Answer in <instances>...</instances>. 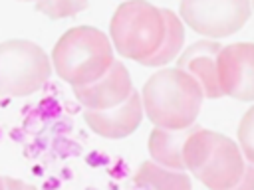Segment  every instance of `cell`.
I'll return each instance as SVG.
<instances>
[{
    "label": "cell",
    "instance_id": "11",
    "mask_svg": "<svg viewBox=\"0 0 254 190\" xmlns=\"http://www.w3.org/2000/svg\"><path fill=\"white\" fill-rule=\"evenodd\" d=\"M200 125H192L189 129H181V131H173V129H163V127H155L149 135V154L155 162L173 168V170H187L185 164V156H183V148L187 139L190 137V133L194 129H198Z\"/></svg>",
    "mask_w": 254,
    "mask_h": 190
},
{
    "label": "cell",
    "instance_id": "16",
    "mask_svg": "<svg viewBox=\"0 0 254 190\" xmlns=\"http://www.w3.org/2000/svg\"><path fill=\"white\" fill-rule=\"evenodd\" d=\"M230 190H254V162L246 160V168H244V174H242L240 182Z\"/></svg>",
    "mask_w": 254,
    "mask_h": 190
},
{
    "label": "cell",
    "instance_id": "6",
    "mask_svg": "<svg viewBox=\"0 0 254 190\" xmlns=\"http://www.w3.org/2000/svg\"><path fill=\"white\" fill-rule=\"evenodd\" d=\"M250 0H181L179 14L190 30L210 40L242 30L250 18Z\"/></svg>",
    "mask_w": 254,
    "mask_h": 190
},
{
    "label": "cell",
    "instance_id": "9",
    "mask_svg": "<svg viewBox=\"0 0 254 190\" xmlns=\"http://www.w3.org/2000/svg\"><path fill=\"white\" fill-rule=\"evenodd\" d=\"M143 99L141 93L133 91L127 101H123L117 107L105 109V111H95V109H85L83 119L89 125V129L105 139H125L131 133L137 131L143 119Z\"/></svg>",
    "mask_w": 254,
    "mask_h": 190
},
{
    "label": "cell",
    "instance_id": "18",
    "mask_svg": "<svg viewBox=\"0 0 254 190\" xmlns=\"http://www.w3.org/2000/svg\"><path fill=\"white\" fill-rule=\"evenodd\" d=\"M0 190H6V186H4V178H0Z\"/></svg>",
    "mask_w": 254,
    "mask_h": 190
},
{
    "label": "cell",
    "instance_id": "5",
    "mask_svg": "<svg viewBox=\"0 0 254 190\" xmlns=\"http://www.w3.org/2000/svg\"><path fill=\"white\" fill-rule=\"evenodd\" d=\"M48 53L30 40H6L0 44V95L26 97L50 79Z\"/></svg>",
    "mask_w": 254,
    "mask_h": 190
},
{
    "label": "cell",
    "instance_id": "15",
    "mask_svg": "<svg viewBox=\"0 0 254 190\" xmlns=\"http://www.w3.org/2000/svg\"><path fill=\"white\" fill-rule=\"evenodd\" d=\"M238 144L248 162H254V105L246 109L238 123Z\"/></svg>",
    "mask_w": 254,
    "mask_h": 190
},
{
    "label": "cell",
    "instance_id": "8",
    "mask_svg": "<svg viewBox=\"0 0 254 190\" xmlns=\"http://www.w3.org/2000/svg\"><path fill=\"white\" fill-rule=\"evenodd\" d=\"M133 81L127 71V67L121 61H113V65L107 69L103 77L89 85H77L73 87L75 99L85 107V109H95V111H105L111 107L121 105L123 101L129 99L133 93Z\"/></svg>",
    "mask_w": 254,
    "mask_h": 190
},
{
    "label": "cell",
    "instance_id": "13",
    "mask_svg": "<svg viewBox=\"0 0 254 190\" xmlns=\"http://www.w3.org/2000/svg\"><path fill=\"white\" fill-rule=\"evenodd\" d=\"M163 14H165V22H167V32H165V40L161 44V48L149 57L143 61V65H149V67H159V65H165L169 61H173L181 49H183V42H185V28H183V20L181 16H177L173 10L169 8H163Z\"/></svg>",
    "mask_w": 254,
    "mask_h": 190
},
{
    "label": "cell",
    "instance_id": "7",
    "mask_svg": "<svg viewBox=\"0 0 254 190\" xmlns=\"http://www.w3.org/2000/svg\"><path fill=\"white\" fill-rule=\"evenodd\" d=\"M216 69L222 95L238 101H254V42L222 46Z\"/></svg>",
    "mask_w": 254,
    "mask_h": 190
},
{
    "label": "cell",
    "instance_id": "2",
    "mask_svg": "<svg viewBox=\"0 0 254 190\" xmlns=\"http://www.w3.org/2000/svg\"><path fill=\"white\" fill-rule=\"evenodd\" d=\"M183 156L187 170L208 190L234 188L246 168V156L236 141L202 127L190 133Z\"/></svg>",
    "mask_w": 254,
    "mask_h": 190
},
{
    "label": "cell",
    "instance_id": "12",
    "mask_svg": "<svg viewBox=\"0 0 254 190\" xmlns=\"http://www.w3.org/2000/svg\"><path fill=\"white\" fill-rule=\"evenodd\" d=\"M135 184L143 190H192L190 176L185 170H173L155 160H145L139 164Z\"/></svg>",
    "mask_w": 254,
    "mask_h": 190
},
{
    "label": "cell",
    "instance_id": "14",
    "mask_svg": "<svg viewBox=\"0 0 254 190\" xmlns=\"http://www.w3.org/2000/svg\"><path fill=\"white\" fill-rule=\"evenodd\" d=\"M89 0H38L36 10L52 20L60 18H73L81 10H85Z\"/></svg>",
    "mask_w": 254,
    "mask_h": 190
},
{
    "label": "cell",
    "instance_id": "19",
    "mask_svg": "<svg viewBox=\"0 0 254 190\" xmlns=\"http://www.w3.org/2000/svg\"><path fill=\"white\" fill-rule=\"evenodd\" d=\"M22 2H32V0H22ZM36 2H38V0H36Z\"/></svg>",
    "mask_w": 254,
    "mask_h": 190
},
{
    "label": "cell",
    "instance_id": "3",
    "mask_svg": "<svg viewBox=\"0 0 254 190\" xmlns=\"http://www.w3.org/2000/svg\"><path fill=\"white\" fill-rule=\"evenodd\" d=\"M113 61L109 38L93 26L69 28L52 49V65L56 73L71 87L97 81L107 73Z\"/></svg>",
    "mask_w": 254,
    "mask_h": 190
},
{
    "label": "cell",
    "instance_id": "1",
    "mask_svg": "<svg viewBox=\"0 0 254 190\" xmlns=\"http://www.w3.org/2000/svg\"><path fill=\"white\" fill-rule=\"evenodd\" d=\"M143 107L149 121L163 129H189L194 125L204 91L200 83L179 67L155 71L143 85Z\"/></svg>",
    "mask_w": 254,
    "mask_h": 190
},
{
    "label": "cell",
    "instance_id": "20",
    "mask_svg": "<svg viewBox=\"0 0 254 190\" xmlns=\"http://www.w3.org/2000/svg\"><path fill=\"white\" fill-rule=\"evenodd\" d=\"M252 6H254V0H252Z\"/></svg>",
    "mask_w": 254,
    "mask_h": 190
},
{
    "label": "cell",
    "instance_id": "10",
    "mask_svg": "<svg viewBox=\"0 0 254 190\" xmlns=\"http://www.w3.org/2000/svg\"><path fill=\"white\" fill-rule=\"evenodd\" d=\"M220 49L222 46L216 40H198L189 48H185V51L177 59V67L192 75L200 83L204 97L208 99L222 97V89L218 83V69H216V59Z\"/></svg>",
    "mask_w": 254,
    "mask_h": 190
},
{
    "label": "cell",
    "instance_id": "4",
    "mask_svg": "<svg viewBox=\"0 0 254 190\" xmlns=\"http://www.w3.org/2000/svg\"><path fill=\"white\" fill-rule=\"evenodd\" d=\"M109 32L119 55L143 63L165 40L167 22L163 8L147 0H125L113 12Z\"/></svg>",
    "mask_w": 254,
    "mask_h": 190
},
{
    "label": "cell",
    "instance_id": "17",
    "mask_svg": "<svg viewBox=\"0 0 254 190\" xmlns=\"http://www.w3.org/2000/svg\"><path fill=\"white\" fill-rule=\"evenodd\" d=\"M4 186L6 190H38L36 186L20 180V178H12V176H4Z\"/></svg>",
    "mask_w": 254,
    "mask_h": 190
}]
</instances>
